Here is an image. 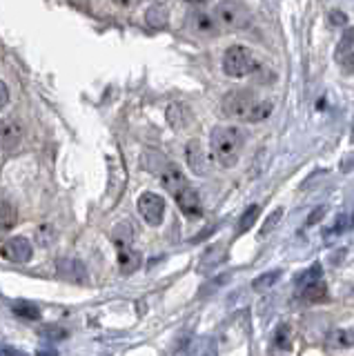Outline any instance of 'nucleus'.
Returning <instances> with one entry per match:
<instances>
[{
	"label": "nucleus",
	"instance_id": "4",
	"mask_svg": "<svg viewBox=\"0 0 354 356\" xmlns=\"http://www.w3.org/2000/svg\"><path fill=\"white\" fill-rule=\"evenodd\" d=\"M259 98L254 96L248 89H239V92H230L223 98V114L227 118H234V120H246L250 122L252 116V109L257 107Z\"/></svg>",
	"mask_w": 354,
	"mask_h": 356
},
{
	"label": "nucleus",
	"instance_id": "8",
	"mask_svg": "<svg viewBox=\"0 0 354 356\" xmlns=\"http://www.w3.org/2000/svg\"><path fill=\"white\" fill-rule=\"evenodd\" d=\"M176 198V205L181 207V211L185 216L190 218H201L203 216V205H201V196H198V192L194 187H183L179 194H174Z\"/></svg>",
	"mask_w": 354,
	"mask_h": 356
},
{
	"label": "nucleus",
	"instance_id": "18",
	"mask_svg": "<svg viewBox=\"0 0 354 356\" xmlns=\"http://www.w3.org/2000/svg\"><path fill=\"white\" fill-rule=\"evenodd\" d=\"M316 281H323V267H321V263H314L312 267H307L303 274L296 276V285L298 287H305V285L316 283Z\"/></svg>",
	"mask_w": 354,
	"mask_h": 356
},
{
	"label": "nucleus",
	"instance_id": "3",
	"mask_svg": "<svg viewBox=\"0 0 354 356\" xmlns=\"http://www.w3.org/2000/svg\"><path fill=\"white\" fill-rule=\"evenodd\" d=\"M257 70V60L248 47L243 44H232L223 56V72L230 78H243Z\"/></svg>",
	"mask_w": 354,
	"mask_h": 356
},
{
	"label": "nucleus",
	"instance_id": "20",
	"mask_svg": "<svg viewBox=\"0 0 354 356\" xmlns=\"http://www.w3.org/2000/svg\"><path fill=\"white\" fill-rule=\"evenodd\" d=\"M259 211H261L259 205H250L246 211H243V216H241V220H239V234H246V232L254 225V222H257Z\"/></svg>",
	"mask_w": 354,
	"mask_h": 356
},
{
	"label": "nucleus",
	"instance_id": "15",
	"mask_svg": "<svg viewBox=\"0 0 354 356\" xmlns=\"http://www.w3.org/2000/svg\"><path fill=\"white\" fill-rule=\"evenodd\" d=\"M18 220V211L16 207L9 203V200L0 198V232H9Z\"/></svg>",
	"mask_w": 354,
	"mask_h": 356
},
{
	"label": "nucleus",
	"instance_id": "16",
	"mask_svg": "<svg viewBox=\"0 0 354 356\" xmlns=\"http://www.w3.org/2000/svg\"><path fill=\"white\" fill-rule=\"evenodd\" d=\"M58 272H61V276L70 278V281H74V283H81L85 278V267L79 261H61Z\"/></svg>",
	"mask_w": 354,
	"mask_h": 356
},
{
	"label": "nucleus",
	"instance_id": "10",
	"mask_svg": "<svg viewBox=\"0 0 354 356\" xmlns=\"http://www.w3.org/2000/svg\"><path fill=\"white\" fill-rule=\"evenodd\" d=\"M159 174H161V183H163V187L168 189L170 194H179L183 187L190 185V183H187L185 174L181 172V167H179V165H174V163H168Z\"/></svg>",
	"mask_w": 354,
	"mask_h": 356
},
{
	"label": "nucleus",
	"instance_id": "32",
	"mask_svg": "<svg viewBox=\"0 0 354 356\" xmlns=\"http://www.w3.org/2000/svg\"><path fill=\"white\" fill-rule=\"evenodd\" d=\"M23 352H18V350H12V348H7V356H20Z\"/></svg>",
	"mask_w": 354,
	"mask_h": 356
},
{
	"label": "nucleus",
	"instance_id": "5",
	"mask_svg": "<svg viewBox=\"0 0 354 356\" xmlns=\"http://www.w3.org/2000/svg\"><path fill=\"white\" fill-rule=\"evenodd\" d=\"M138 211L143 220L147 222L152 227H159L163 222V216H165V200L163 196L154 194V192H143L140 198H138Z\"/></svg>",
	"mask_w": 354,
	"mask_h": 356
},
{
	"label": "nucleus",
	"instance_id": "14",
	"mask_svg": "<svg viewBox=\"0 0 354 356\" xmlns=\"http://www.w3.org/2000/svg\"><path fill=\"white\" fill-rule=\"evenodd\" d=\"M118 252V267H120V272L123 274H131L138 267L140 259H138V254L131 250V245H125V248H116Z\"/></svg>",
	"mask_w": 354,
	"mask_h": 356
},
{
	"label": "nucleus",
	"instance_id": "27",
	"mask_svg": "<svg viewBox=\"0 0 354 356\" xmlns=\"http://www.w3.org/2000/svg\"><path fill=\"white\" fill-rule=\"evenodd\" d=\"M348 227H350V216L348 214H341L337 218V222H335V227H332V232H335V234H343Z\"/></svg>",
	"mask_w": 354,
	"mask_h": 356
},
{
	"label": "nucleus",
	"instance_id": "29",
	"mask_svg": "<svg viewBox=\"0 0 354 356\" xmlns=\"http://www.w3.org/2000/svg\"><path fill=\"white\" fill-rule=\"evenodd\" d=\"M7 103H9V89L3 81H0V111L7 107Z\"/></svg>",
	"mask_w": 354,
	"mask_h": 356
},
{
	"label": "nucleus",
	"instance_id": "11",
	"mask_svg": "<svg viewBox=\"0 0 354 356\" xmlns=\"http://www.w3.org/2000/svg\"><path fill=\"white\" fill-rule=\"evenodd\" d=\"M187 163H190V170L198 176H203L207 172V159H205V152H203V145L198 140H190L187 143Z\"/></svg>",
	"mask_w": 354,
	"mask_h": 356
},
{
	"label": "nucleus",
	"instance_id": "17",
	"mask_svg": "<svg viewBox=\"0 0 354 356\" xmlns=\"http://www.w3.org/2000/svg\"><path fill=\"white\" fill-rule=\"evenodd\" d=\"M14 314L18 318H23V321H36L40 318V307L34 305V303H29V300H18V303H14Z\"/></svg>",
	"mask_w": 354,
	"mask_h": 356
},
{
	"label": "nucleus",
	"instance_id": "21",
	"mask_svg": "<svg viewBox=\"0 0 354 356\" xmlns=\"http://www.w3.org/2000/svg\"><path fill=\"white\" fill-rule=\"evenodd\" d=\"M279 278H281V272L279 270H272L268 274H261L259 278H254L252 287L257 289V292H263V289H270L276 281H279Z\"/></svg>",
	"mask_w": 354,
	"mask_h": 356
},
{
	"label": "nucleus",
	"instance_id": "9",
	"mask_svg": "<svg viewBox=\"0 0 354 356\" xmlns=\"http://www.w3.org/2000/svg\"><path fill=\"white\" fill-rule=\"evenodd\" d=\"M190 27L194 33H198V36H207V38L218 36V31H220L214 16L207 14L203 9H194L190 14Z\"/></svg>",
	"mask_w": 354,
	"mask_h": 356
},
{
	"label": "nucleus",
	"instance_id": "25",
	"mask_svg": "<svg viewBox=\"0 0 354 356\" xmlns=\"http://www.w3.org/2000/svg\"><path fill=\"white\" fill-rule=\"evenodd\" d=\"M40 334H45V339H54V341H61V339H67V332L63 327H56V325H47L42 327Z\"/></svg>",
	"mask_w": 354,
	"mask_h": 356
},
{
	"label": "nucleus",
	"instance_id": "19",
	"mask_svg": "<svg viewBox=\"0 0 354 356\" xmlns=\"http://www.w3.org/2000/svg\"><path fill=\"white\" fill-rule=\"evenodd\" d=\"M330 343L335 345V348H352L354 330H335L330 334Z\"/></svg>",
	"mask_w": 354,
	"mask_h": 356
},
{
	"label": "nucleus",
	"instance_id": "22",
	"mask_svg": "<svg viewBox=\"0 0 354 356\" xmlns=\"http://www.w3.org/2000/svg\"><path fill=\"white\" fill-rule=\"evenodd\" d=\"M274 343L279 350H290V345H292L290 325H279V330H276V334H274Z\"/></svg>",
	"mask_w": 354,
	"mask_h": 356
},
{
	"label": "nucleus",
	"instance_id": "30",
	"mask_svg": "<svg viewBox=\"0 0 354 356\" xmlns=\"http://www.w3.org/2000/svg\"><path fill=\"white\" fill-rule=\"evenodd\" d=\"M341 170H343V172H352V170H354V154H348L346 159H343Z\"/></svg>",
	"mask_w": 354,
	"mask_h": 356
},
{
	"label": "nucleus",
	"instance_id": "13",
	"mask_svg": "<svg viewBox=\"0 0 354 356\" xmlns=\"http://www.w3.org/2000/svg\"><path fill=\"white\" fill-rule=\"evenodd\" d=\"M301 298L305 303H325L328 300V285L323 281L309 283L305 287H301Z\"/></svg>",
	"mask_w": 354,
	"mask_h": 356
},
{
	"label": "nucleus",
	"instance_id": "28",
	"mask_svg": "<svg viewBox=\"0 0 354 356\" xmlns=\"http://www.w3.org/2000/svg\"><path fill=\"white\" fill-rule=\"evenodd\" d=\"M325 211H328L325 207H316V209L312 211V214L307 216V225H316V222H319L321 218L325 216Z\"/></svg>",
	"mask_w": 354,
	"mask_h": 356
},
{
	"label": "nucleus",
	"instance_id": "34",
	"mask_svg": "<svg viewBox=\"0 0 354 356\" xmlns=\"http://www.w3.org/2000/svg\"><path fill=\"white\" fill-rule=\"evenodd\" d=\"M352 140H354V127H352Z\"/></svg>",
	"mask_w": 354,
	"mask_h": 356
},
{
	"label": "nucleus",
	"instance_id": "31",
	"mask_svg": "<svg viewBox=\"0 0 354 356\" xmlns=\"http://www.w3.org/2000/svg\"><path fill=\"white\" fill-rule=\"evenodd\" d=\"M341 63L346 65V70H348V72H354V54H350L348 58H341Z\"/></svg>",
	"mask_w": 354,
	"mask_h": 356
},
{
	"label": "nucleus",
	"instance_id": "33",
	"mask_svg": "<svg viewBox=\"0 0 354 356\" xmlns=\"http://www.w3.org/2000/svg\"><path fill=\"white\" fill-rule=\"evenodd\" d=\"M38 356H56V352H45V350H40Z\"/></svg>",
	"mask_w": 354,
	"mask_h": 356
},
{
	"label": "nucleus",
	"instance_id": "7",
	"mask_svg": "<svg viewBox=\"0 0 354 356\" xmlns=\"http://www.w3.org/2000/svg\"><path fill=\"white\" fill-rule=\"evenodd\" d=\"M25 140V127L18 120H0V149L14 152Z\"/></svg>",
	"mask_w": 354,
	"mask_h": 356
},
{
	"label": "nucleus",
	"instance_id": "6",
	"mask_svg": "<svg viewBox=\"0 0 354 356\" xmlns=\"http://www.w3.org/2000/svg\"><path fill=\"white\" fill-rule=\"evenodd\" d=\"M0 256L9 263H29L31 256H34V248H31V243L25 236H14L3 243Z\"/></svg>",
	"mask_w": 354,
	"mask_h": 356
},
{
	"label": "nucleus",
	"instance_id": "26",
	"mask_svg": "<svg viewBox=\"0 0 354 356\" xmlns=\"http://www.w3.org/2000/svg\"><path fill=\"white\" fill-rule=\"evenodd\" d=\"M328 22L332 27H343V25H348V16L339 9H332L328 14Z\"/></svg>",
	"mask_w": 354,
	"mask_h": 356
},
{
	"label": "nucleus",
	"instance_id": "2",
	"mask_svg": "<svg viewBox=\"0 0 354 356\" xmlns=\"http://www.w3.org/2000/svg\"><path fill=\"white\" fill-rule=\"evenodd\" d=\"M214 20L218 29H227V31H236V29H243L248 27L250 22V11L246 5L241 3H216L214 5Z\"/></svg>",
	"mask_w": 354,
	"mask_h": 356
},
{
	"label": "nucleus",
	"instance_id": "23",
	"mask_svg": "<svg viewBox=\"0 0 354 356\" xmlns=\"http://www.w3.org/2000/svg\"><path fill=\"white\" fill-rule=\"evenodd\" d=\"M281 218H283V209L281 207H276L272 214L265 218V222H263V229H261V238L263 236H268V234H272L274 229H276V225L281 222Z\"/></svg>",
	"mask_w": 354,
	"mask_h": 356
},
{
	"label": "nucleus",
	"instance_id": "24",
	"mask_svg": "<svg viewBox=\"0 0 354 356\" xmlns=\"http://www.w3.org/2000/svg\"><path fill=\"white\" fill-rule=\"evenodd\" d=\"M36 238L40 245H49V243L56 241V229H54L51 225H40L36 232Z\"/></svg>",
	"mask_w": 354,
	"mask_h": 356
},
{
	"label": "nucleus",
	"instance_id": "12",
	"mask_svg": "<svg viewBox=\"0 0 354 356\" xmlns=\"http://www.w3.org/2000/svg\"><path fill=\"white\" fill-rule=\"evenodd\" d=\"M145 20H147V25L152 29H165V27H168V22H170V9H168V5H163V3L150 5L147 11H145Z\"/></svg>",
	"mask_w": 354,
	"mask_h": 356
},
{
	"label": "nucleus",
	"instance_id": "1",
	"mask_svg": "<svg viewBox=\"0 0 354 356\" xmlns=\"http://www.w3.org/2000/svg\"><path fill=\"white\" fill-rule=\"evenodd\" d=\"M243 145H246V134L234 125L214 127L212 136H209L212 156L220 167H234L239 163Z\"/></svg>",
	"mask_w": 354,
	"mask_h": 356
}]
</instances>
